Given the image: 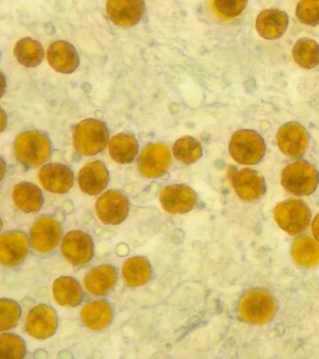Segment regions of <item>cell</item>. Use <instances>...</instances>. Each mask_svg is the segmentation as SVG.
<instances>
[{
    "mask_svg": "<svg viewBox=\"0 0 319 359\" xmlns=\"http://www.w3.org/2000/svg\"><path fill=\"white\" fill-rule=\"evenodd\" d=\"M277 310L276 300L264 289L254 288L246 292L240 299V318L249 324L262 325L270 321Z\"/></svg>",
    "mask_w": 319,
    "mask_h": 359,
    "instance_id": "obj_1",
    "label": "cell"
},
{
    "mask_svg": "<svg viewBox=\"0 0 319 359\" xmlns=\"http://www.w3.org/2000/svg\"><path fill=\"white\" fill-rule=\"evenodd\" d=\"M15 154L22 164L36 168L48 160L51 154V142L40 131L23 132L16 137Z\"/></svg>",
    "mask_w": 319,
    "mask_h": 359,
    "instance_id": "obj_2",
    "label": "cell"
},
{
    "mask_svg": "<svg viewBox=\"0 0 319 359\" xmlns=\"http://www.w3.org/2000/svg\"><path fill=\"white\" fill-rule=\"evenodd\" d=\"M109 140L107 126L102 121L86 119L74 132L75 150L82 156H91L104 150Z\"/></svg>",
    "mask_w": 319,
    "mask_h": 359,
    "instance_id": "obj_3",
    "label": "cell"
},
{
    "mask_svg": "<svg viewBox=\"0 0 319 359\" xmlns=\"http://www.w3.org/2000/svg\"><path fill=\"white\" fill-rule=\"evenodd\" d=\"M229 153L232 158L240 164L256 165L265 156V140L256 131L240 129L232 135Z\"/></svg>",
    "mask_w": 319,
    "mask_h": 359,
    "instance_id": "obj_4",
    "label": "cell"
},
{
    "mask_svg": "<svg viewBox=\"0 0 319 359\" xmlns=\"http://www.w3.org/2000/svg\"><path fill=\"white\" fill-rule=\"evenodd\" d=\"M281 182L285 189L293 195L309 196L318 187L319 173L315 165L307 161L294 162L283 170Z\"/></svg>",
    "mask_w": 319,
    "mask_h": 359,
    "instance_id": "obj_5",
    "label": "cell"
},
{
    "mask_svg": "<svg viewBox=\"0 0 319 359\" xmlns=\"http://www.w3.org/2000/svg\"><path fill=\"white\" fill-rule=\"evenodd\" d=\"M309 207L299 199L290 198L279 203L274 209V219L283 230L291 236L299 234L309 226Z\"/></svg>",
    "mask_w": 319,
    "mask_h": 359,
    "instance_id": "obj_6",
    "label": "cell"
},
{
    "mask_svg": "<svg viewBox=\"0 0 319 359\" xmlns=\"http://www.w3.org/2000/svg\"><path fill=\"white\" fill-rule=\"evenodd\" d=\"M280 151L290 158L304 156L309 147V133L301 123L290 122L283 125L276 134Z\"/></svg>",
    "mask_w": 319,
    "mask_h": 359,
    "instance_id": "obj_7",
    "label": "cell"
},
{
    "mask_svg": "<svg viewBox=\"0 0 319 359\" xmlns=\"http://www.w3.org/2000/svg\"><path fill=\"white\" fill-rule=\"evenodd\" d=\"M130 201L118 190H109L97 199L96 213L103 224L116 226L128 217Z\"/></svg>",
    "mask_w": 319,
    "mask_h": 359,
    "instance_id": "obj_8",
    "label": "cell"
},
{
    "mask_svg": "<svg viewBox=\"0 0 319 359\" xmlns=\"http://www.w3.org/2000/svg\"><path fill=\"white\" fill-rule=\"evenodd\" d=\"M62 236L60 222L50 216H41L30 230V241L36 251L47 254L57 248Z\"/></svg>",
    "mask_w": 319,
    "mask_h": 359,
    "instance_id": "obj_9",
    "label": "cell"
},
{
    "mask_svg": "<svg viewBox=\"0 0 319 359\" xmlns=\"http://www.w3.org/2000/svg\"><path fill=\"white\" fill-rule=\"evenodd\" d=\"M172 154L163 143H152L144 149L138 160L140 172L147 178H158L169 170Z\"/></svg>",
    "mask_w": 319,
    "mask_h": 359,
    "instance_id": "obj_10",
    "label": "cell"
},
{
    "mask_svg": "<svg viewBox=\"0 0 319 359\" xmlns=\"http://www.w3.org/2000/svg\"><path fill=\"white\" fill-rule=\"evenodd\" d=\"M61 251L72 265H86L94 257L93 240L88 233L72 230L64 237Z\"/></svg>",
    "mask_w": 319,
    "mask_h": 359,
    "instance_id": "obj_11",
    "label": "cell"
},
{
    "mask_svg": "<svg viewBox=\"0 0 319 359\" xmlns=\"http://www.w3.org/2000/svg\"><path fill=\"white\" fill-rule=\"evenodd\" d=\"M159 201L165 212L182 215L194 209L198 196L195 191L187 185L172 184L161 191Z\"/></svg>",
    "mask_w": 319,
    "mask_h": 359,
    "instance_id": "obj_12",
    "label": "cell"
},
{
    "mask_svg": "<svg viewBox=\"0 0 319 359\" xmlns=\"http://www.w3.org/2000/svg\"><path fill=\"white\" fill-rule=\"evenodd\" d=\"M57 314L48 305L40 304L29 311L26 320V330L33 338H51L57 330Z\"/></svg>",
    "mask_w": 319,
    "mask_h": 359,
    "instance_id": "obj_13",
    "label": "cell"
},
{
    "mask_svg": "<svg viewBox=\"0 0 319 359\" xmlns=\"http://www.w3.org/2000/svg\"><path fill=\"white\" fill-rule=\"evenodd\" d=\"M232 187L238 196L246 201H256L266 192L265 180L259 171L243 168L231 176Z\"/></svg>",
    "mask_w": 319,
    "mask_h": 359,
    "instance_id": "obj_14",
    "label": "cell"
},
{
    "mask_svg": "<svg viewBox=\"0 0 319 359\" xmlns=\"http://www.w3.org/2000/svg\"><path fill=\"white\" fill-rule=\"evenodd\" d=\"M29 241L22 231H9L0 238V260L8 266L20 265L29 254Z\"/></svg>",
    "mask_w": 319,
    "mask_h": 359,
    "instance_id": "obj_15",
    "label": "cell"
},
{
    "mask_svg": "<svg viewBox=\"0 0 319 359\" xmlns=\"http://www.w3.org/2000/svg\"><path fill=\"white\" fill-rule=\"evenodd\" d=\"M39 180L44 189L54 194L68 193L74 185V172L68 165L51 163L43 165L39 172Z\"/></svg>",
    "mask_w": 319,
    "mask_h": 359,
    "instance_id": "obj_16",
    "label": "cell"
},
{
    "mask_svg": "<svg viewBox=\"0 0 319 359\" xmlns=\"http://www.w3.org/2000/svg\"><path fill=\"white\" fill-rule=\"evenodd\" d=\"M107 13L111 21L120 27H133L144 13V0H108Z\"/></svg>",
    "mask_w": 319,
    "mask_h": 359,
    "instance_id": "obj_17",
    "label": "cell"
},
{
    "mask_svg": "<svg viewBox=\"0 0 319 359\" xmlns=\"http://www.w3.org/2000/svg\"><path fill=\"white\" fill-rule=\"evenodd\" d=\"M47 60L57 72L69 74L77 69L80 56L74 45L65 41H55L47 50Z\"/></svg>",
    "mask_w": 319,
    "mask_h": 359,
    "instance_id": "obj_18",
    "label": "cell"
},
{
    "mask_svg": "<svg viewBox=\"0 0 319 359\" xmlns=\"http://www.w3.org/2000/svg\"><path fill=\"white\" fill-rule=\"evenodd\" d=\"M78 182L86 195L97 196L107 187L109 171L104 163L92 161L81 168Z\"/></svg>",
    "mask_w": 319,
    "mask_h": 359,
    "instance_id": "obj_19",
    "label": "cell"
},
{
    "mask_svg": "<svg viewBox=\"0 0 319 359\" xmlns=\"http://www.w3.org/2000/svg\"><path fill=\"white\" fill-rule=\"evenodd\" d=\"M290 18L285 11L270 8L262 11L257 17L256 28L260 36L265 39L281 38L288 27Z\"/></svg>",
    "mask_w": 319,
    "mask_h": 359,
    "instance_id": "obj_20",
    "label": "cell"
},
{
    "mask_svg": "<svg viewBox=\"0 0 319 359\" xmlns=\"http://www.w3.org/2000/svg\"><path fill=\"white\" fill-rule=\"evenodd\" d=\"M117 282L116 269L111 265H100L88 272L85 278L86 290L94 296L110 293Z\"/></svg>",
    "mask_w": 319,
    "mask_h": 359,
    "instance_id": "obj_21",
    "label": "cell"
},
{
    "mask_svg": "<svg viewBox=\"0 0 319 359\" xmlns=\"http://www.w3.org/2000/svg\"><path fill=\"white\" fill-rule=\"evenodd\" d=\"M13 199L15 206L22 212L30 213L39 212L43 207V192L32 182H23L16 184L13 191Z\"/></svg>",
    "mask_w": 319,
    "mask_h": 359,
    "instance_id": "obj_22",
    "label": "cell"
},
{
    "mask_svg": "<svg viewBox=\"0 0 319 359\" xmlns=\"http://www.w3.org/2000/svg\"><path fill=\"white\" fill-rule=\"evenodd\" d=\"M114 317L111 306L104 300L88 303L81 311L83 324L91 330H102L111 324Z\"/></svg>",
    "mask_w": 319,
    "mask_h": 359,
    "instance_id": "obj_23",
    "label": "cell"
},
{
    "mask_svg": "<svg viewBox=\"0 0 319 359\" xmlns=\"http://www.w3.org/2000/svg\"><path fill=\"white\" fill-rule=\"evenodd\" d=\"M55 302L65 307H75L82 302L83 291L79 282L71 276L57 278L53 285Z\"/></svg>",
    "mask_w": 319,
    "mask_h": 359,
    "instance_id": "obj_24",
    "label": "cell"
},
{
    "mask_svg": "<svg viewBox=\"0 0 319 359\" xmlns=\"http://www.w3.org/2000/svg\"><path fill=\"white\" fill-rule=\"evenodd\" d=\"M138 151V140L131 135H116L109 142V153L111 158L119 164H130L135 159Z\"/></svg>",
    "mask_w": 319,
    "mask_h": 359,
    "instance_id": "obj_25",
    "label": "cell"
},
{
    "mask_svg": "<svg viewBox=\"0 0 319 359\" xmlns=\"http://www.w3.org/2000/svg\"><path fill=\"white\" fill-rule=\"evenodd\" d=\"M152 275V266L147 258L131 257L123 266V278L130 287L145 285Z\"/></svg>",
    "mask_w": 319,
    "mask_h": 359,
    "instance_id": "obj_26",
    "label": "cell"
},
{
    "mask_svg": "<svg viewBox=\"0 0 319 359\" xmlns=\"http://www.w3.org/2000/svg\"><path fill=\"white\" fill-rule=\"evenodd\" d=\"M19 63L26 67H35L41 65L44 57V50L41 42L32 38H24L15 44L13 49Z\"/></svg>",
    "mask_w": 319,
    "mask_h": 359,
    "instance_id": "obj_27",
    "label": "cell"
},
{
    "mask_svg": "<svg viewBox=\"0 0 319 359\" xmlns=\"http://www.w3.org/2000/svg\"><path fill=\"white\" fill-rule=\"evenodd\" d=\"M293 259L299 266L312 268L319 263V245L310 237H301L294 241L291 249Z\"/></svg>",
    "mask_w": 319,
    "mask_h": 359,
    "instance_id": "obj_28",
    "label": "cell"
},
{
    "mask_svg": "<svg viewBox=\"0 0 319 359\" xmlns=\"http://www.w3.org/2000/svg\"><path fill=\"white\" fill-rule=\"evenodd\" d=\"M292 55L299 67L313 69L319 65V44L309 38L299 39L294 45Z\"/></svg>",
    "mask_w": 319,
    "mask_h": 359,
    "instance_id": "obj_29",
    "label": "cell"
},
{
    "mask_svg": "<svg viewBox=\"0 0 319 359\" xmlns=\"http://www.w3.org/2000/svg\"><path fill=\"white\" fill-rule=\"evenodd\" d=\"M172 150L175 158L186 165L193 164L203 156L201 143L192 137H183L176 140Z\"/></svg>",
    "mask_w": 319,
    "mask_h": 359,
    "instance_id": "obj_30",
    "label": "cell"
},
{
    "mask_svg": "<svg viewBox=\"0 0 319 359\" xmlns=\"http://www.w3.org/2000/svg\"><path fill=\"white\" fill-rule=\"evenodd\" d=\"M26 342L20 336L12 333L1 334L0 355L4 358H23L26 355Z\"/></svg>",
    "mask_w": 319,
    "mask_h": 359,
    "instance_id": "obj_31",
    "label": "cell"
},
{
    "mask_svg": "<svg viewBox=\"0 0 319 359\" xmlns=\"http://www.w3.org/2000/svg\"><path fill=\"white\" fill-rule=\"evenodd\" d=\"M21 318V307L15 300L2 299L0 300V322L2 331L12 330L18 325Z\"/></svg>",
    "mask_w": 319,
    "mask_h": 359,
    "instance_id": "obj_32",
    "label": "cell"
},
{
    "mask_svg": "<svg viewBox=\"0 0 319 359\" xmlns=\"http://www.w3.org/2000/svg\"><path fill=\"white\" fill-rule=\"evenodd\" d=\"M296 15L302 24L319 25V0H301L297 5Z\"/></svg>",
    "mask_w": 319,
    "mask_h": 359,
    "instance_id": "obj_33",
    "label": "cell"
},
{
    "mask_svg": "<svg viewBox=\"0 0 319 359\" xmlns=\"http://www.w3.org/2000/svg\"><path fill=\"white\" fill-rule=\"evenodd\" d=\"M215 11L226 19H233L245 11L247 0H214Z\"/></svg>",
    "mask_w": 319,
    "mask_h": 359,
    "instance_id": "obj_34",
    "label": "cell"
},
{
    "mask_svg": "<svg viewBox=\"0 0 319 359\" xmlns=\"http://www.w3.org/2000/svg\"><path fill=\"white\" fill-rule=\"evenodd\" d=\"M312 230L313 236H315V240L319 243V213L313 219L312 224Z\"/></svg>",
    "mask_w": 319,
    "mask_h": 359,
    "instance_id": "obj_35",
    "label": "cell"
}]
</instances>
